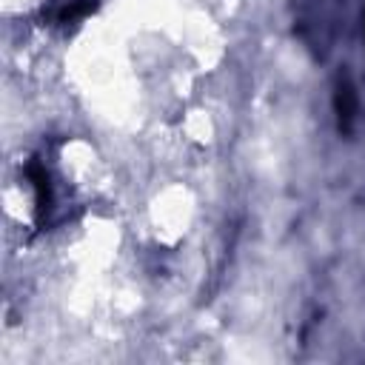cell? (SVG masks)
<instances>
[{"label": "cell", "mask_w": 365, "mask_h": 365, "mask_svg": "<svg viewBox=\"0 0 365 365\" xmlns=\"http://www.w3.org/2000/svg\"><path fill=\"white\" fill-rule=\"evenodd\" d=\"M356 111H359L356 88H354L351 71L342 68V71H336V77H334V114H336V128H339L342 137H351V134H354Z\"/></svg>", "instance_id": "cell-1"}, {"label": "cell", "mask_w": 365, "mask_h": 365, "mask_svg": "<svg viewBox=\"0 0 365 365\" xmlns=\"http://www.w3.org/2000/svg\"><path fill=\"white\" fill-rule=\"evenodd\" d=\"M26 174H29L31 185H34V208H37V220L43 222V217H46L48 208H51V182H48V174H46V168L40 165V160H29Z\"/></svg>", "instance_id": "cell-2"}]
</instances>
